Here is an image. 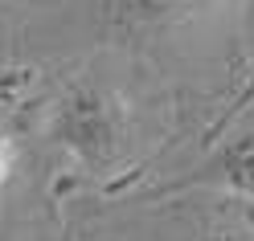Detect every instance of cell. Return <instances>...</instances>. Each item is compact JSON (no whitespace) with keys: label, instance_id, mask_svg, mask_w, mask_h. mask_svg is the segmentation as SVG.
<instances>
[{"label":"cell","instance_id":"6da1fadb","mask_svg":"<svg viewBox=\"0 0 254 241\" xmlns=\"http://www.w3.org/2000/svg\"><path fill=\"white\" fill-rule=\"evenodd\" d=\"M50 135L86 172H111L127 151V110L103 86H74L54 110Z\"/></svg>","mask_w":254,"mask_h":241},{"label":"cell","instance_id":"7a4b0ae2","mask_svg":"<svg viewBox=\"0 0 254 241\" xmlns=\"http://www.w3.org/2000/svg\"><path fill=\"white\" fill-rule=\"evenodd\" d=\"M197 180H217L230 192H238V196L254 200V123L238 127V131L221 143L213 151V159H209V168H205Z\"/></svg>","mask_w":254,"mask_h":241},{"label":"cell","instance_id":"3957f363","mask_svg":"<svg viewBox=\"0 0 254 241\" xmlns=\"http://www.w3.org/2000/svg\"><path fill=\"white\" fill-rule=\"evenodd\" d=\"M221 0H107L111 17L127 29H160V25H181L209 12Z\"/></svg>","mask_w":254,"mask_h":241},{"label":"cell","instance_id":"277c9868","mask_svg":"<svg viewBox=\"0 0 254 241\" xmlns=\"http://www.w3.org/2000/svg\"><path fill=\"white\" fill-rule=\"evenodd\" d=\"M12 155H17V147H12V135L0 127V184H4L8 172H12Z\"/></svg>","mask_w":254,"mask_h":241},{"label":"cell","instance_id":"5b68a950","mask_svg":"<svg viewBox=\"0 0 254 241\" xmlns=\"http://www.w3.org/2000/svg\"><path fill=\"white\" fill-rule=\"evenodd\" d=\"M189 241H242V237H238V233H197Z\"/></svg>","mask_w":254,"mask_h":241}]
</instances>
